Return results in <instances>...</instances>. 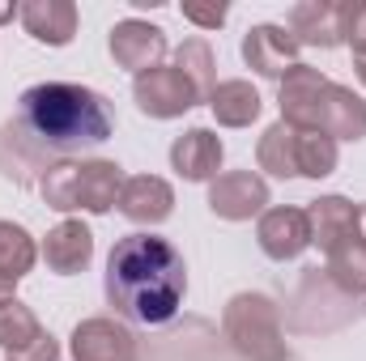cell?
<instances>
[{"instance_id":"1","label":"cell","mask_w":366,"mask_h":361,"mask_svg":"<svg viewBox=\"0 0 366 361\" xmlns=\"http://www.w3.org/2000/svg\"><path fill=\"white\" fill-rule=\"evenodd\" d=\"M115 136V111L90 86L43 81L17 98L9 123H0V175L17 187L39 183L56 162L98 149Z\"/></svg>"},{"instance_id":"2","label":"cell","mask_w":366,"mask_h":361,"mask_svg":"<svg viewBox=\"0 0 366 361\" xmlns=\"http://www.w3.org/2000/svg\"><path fill=\"white\" fill-rule=\"evenodd\" d=\"M102 293L107 306L128 323H171L187 298V264L179 247L158 234H124L107 255Z\"/></svg>"},{"instance_id":"3","label":"cell","mask_w":366,"mask_h":361,"mask_svg":"<svg viewBox=\"0 0 366 361\" xmlns=\"http://www.w3.org/2000/svg\"><path fill=\"white\" fill-rule=\"evenodd\" d=\"M277 106H281V123H290V128L324 132L332 141H362L366 136V102L354 90L328 81L311 64H298L281 77Z\"/></svg>"},{"instance_id":"4","label":"cell","mask_w":366,"mask_h":361,"mask_svg":"<svg viewBox=\"0 0 366 361\" xmlns=\"http://www.w3.org/2000/svg\"><path fill=\"white\" fill-rule=\"evenodd\" d=\"M124 191V171L107 158H73V162H56L43 179H39V195L47 208L56 213H90L102 217L119 204Z\"/></svg>"},{"instance_id":"5","label":"cell","mask_w":366,"mask_h":361,"mask_svg":"<svg viewBox=\"0 0 366 361\" xmlns=\"http://www.w3.org/2000/svg\"><path fill=\"white\" fill-rule=\"evenodd\" d=\"M222 336L243 361H290L281 310L269 293H256V289L234 293L222 310Z\"/></svg>"},{"instance_id":"6","label":"cell","mask_w":366,"mask_h":361,"mask_svg":"<svg viewBox=\"0 0 366 361\" xmlns=\"http://www.w3.org/2000/svg\"><path fill=\"white\" fill-rule=\"evenodd\" d=\"M358 319V298L341 293L324 268H307L298 289H294V302H290V327L298 336H332L341 327H350Z\"/></svg>"},{"instance_id":"7","label":"cell","mask_w":366,"mask_h":361,"mask_svg":"<svg viewBox=\"0 0 366 361\" xmlns=\"http://www.w3.org/2000/svg\"><path fill=\"white\" fill-rule=\"evenodd\" d=\"M69 353H73V361H141V340L124 319L94 315L73 327Z\"/></svg>"},{"instance_id":"8","label":"cell","mask_w":366,"mask_h":361,"mask_svg":"<svg viewBox=\"0 0 366 361\" xmlns=\"http://www.w3.org/2000/svg\"><path fill=\"white\" fill-rule=\"evenodd\" d=\"M132 98H137V111L149 115V119H179L183 111H192L200 98L192 90V81L183 77L175 64H158L149 73H141L132 81Z\"/></svg>"},{"instance_id":"9","label":"cell","mask_w":366,"mask_h":361,"mask_svg":"<svg viewBox=\"0 0 366 361\" xmlns=\"http://www.w3.org/2000/svg\"><path fill=\"white\" fill-rule=\"evenodd\" d=\"M107 47H111V60L119 68H128V73L141 77V73H149V68L162 64V56H167V30L154 26V21H141V17H124V21L111 26Z\"/></svg>"},{"instance_id":"10","label":"cell","mask_w":366,"mask_h":361,"mask_svg":"<svg viewBox=\"0 0 366 361\" xmlns=\"http://www.w3.org/2000/svg\"><path fill=\"white\" fill-rule=\"evenodd\" d=\"M269 204V183L256 171H226L209 183V213L222 221H252Z\"/></svg>"},{"instance_id":"11","label":"cell","mask_w":366,"mask_h":361,"mask_svg":"<svg viewBox=\"0 0 366 361\" xmlns=\"http://www.w3.org/2000/svg\"><path fill=\"white\" fill-rule=\"evenodd\" d=\"M243 60H247V68H256L260 77H273V81H281L290 68L302 64L294 34L285 26H273V21H260L243 34Z\"/></svg>"},{"instance_id":"12","label":"cell","mask_w":366,"mask_h":361,"mask_svg":"<svg viewBox=\"0 0 366 361\" xmlns=\"http://www.w3.org/2000/svg\"><path fill=\"white\" fill-rule=\"evenodd\" d=\"M256 238H260V251L269 260H277V264L298 260L311 247L307 208H264L260 213V225H256Z\"/></svg>"},{"instance_id":"13","label":"cell","mask_w":366,"mask_h":361,"mask_svg":"<svg viewBox=\"0 0 366 361\" xmlns=\"http://www.w3.org/2000/svg\"><path fill=\"white\" fill-rule=\"evenodd\" d=\"M132 225H162L175 213V187L158 175H132L124 179L119 204H115Z\"/></svg>"},{"instance_id":"14","label":"cell","mask_w":366,"mask_h":361,"mask_svg":"<svg viewBox=\"0 0 366 361\" xmlns=\"http://www.w3.org/2000/svg\"><path fill=\"white\" fill-rule=\"evenodd\" d=\"M222 158H226L222 136L209 128H187L171 145V171H179V179L187 183H213L222 171Z\"/></svg>"},{"instance_id":"15","label":"cell","mask_w":366,"mask_h":361,"mask_svg":"<svg viewBox=\"0 0 366 361\" xmlns=\"http://www.w3.org/2000/svg\"><path fill=\"white\" fill-rule=\"evenodd\" d=\"M43 260H47V268L56 272V276H77V272H86L90 260H94L90 225L77 221V217H69V221H60L56 230H47V238H43Z\"/></svg>"},{"instance_id":"16","label":"cell","mask_w":366,"mask_h":361,"mask_svg":"<svg viewBox=\"0 0 366 361\" xmlns=\"http://www.w3.org/2000/svg\"><path fill=\"white\" fill-rule=\"evenodd\" d=\"M298 47H320V51H332L341 47V4L337 0H302L290 9V26Z\"/></svg>"},{"instance_id":"17","label":"cell","mask_w":366,"mask_h":361,"mask_svg":"<svg viewBox=\"0 0 366 361\" xmlns=\"http://www.w3.org/2000/svg\"><path fill=\"white\" fill-rule=\"evenodd\" d=\"M21 26L34 43L69 47L77 39V4L73 0H26L21 4Z\"/></svg>"},{"instance_id":"18","label":"cell","mask_w":366,"mask_h":361,"mask_svg":"<svg viewBox=\"0 0 366 361\" xmlns=\"http://www.w3.org/2000/svg\"><path fill=\"white\" fill-rule=\"evenodd\" d=\"M307 225H311V243L328 255L332 247L358 234V204L345 195H320L307 208Z\"/></svg>"},{"instance_id":"19","label":"cell","mask_w":366,"mask_h":361,"mask_svg":"<svg viewBox=\"0 0 366 361\" xmlns=\"http://www.w3.org/2000/svg\"><path fill=\"white\" fill-rule=\"evenodd\" d=\"M209 111L222 128H252L260 119L264 102H260V90L252 81L234 77V81H217V90L209 98Z\"/></svg>"},{"instance_id":"20","label":"cell","mask_w":366,"mask_h":361,"mask_svg":"<svg viewBox=\"0 0 366 361\" xmlns=\"http://www.w3.org/2000/svg\"><path fill=\"white\" fill-rule=\"evenodd\" d=\"M256 162L273 179H298V128H290L281 119L273 128H264V136L256 145Z\"/></svg>"},{"instance_id":"21","label":"cell","mask_w":366,"mask_h":361,"mask_svg":"<svg viewBox=\"0 0 366 361\" xmlns=\"http://www.w3.org/2000/svg\"><path fill=\"white\" fill-rule=\"evenodd\" d=\"M324 276L341 289V293H350V298H362L366 293V238H345L341 247H332L328 251V264H324Z\"/></svg>"},{"instance_id":"22","label":"cell","mask_w":366,"mask_h":361,"mask_svg":"<svg viewBox=\"0 0 366 361\" xmlns=\"http://www.w3.org/2000/svg\"><path fill=\"white\" fill-rule=\"evenodd\" d=\"M175 68L192 81V90L200 102H209L217 90V73H213V47L204 39H183L175 47Z\"/></svg>"},{"instance_id":"23","label":"cell","mask_w":366,"mask_h":361,"mask_svg":"<svg viewBox=\"0 0 366 361\" xmlns=\"http://www.w3.org/2000/svg\"><path fill=\"white\" fill-rule=\"evenodd\" d=\"M34 260H39L34 238H30L17 221H0V280L17 285L26 272L34 268Z\"/></svg>"},{"instance_id":"24","label":"cell","mask_w":366,"mask_h":361,"mask_svg":"<svg viewBox=\"0 0 366 361\" xmlns=\"http://www.w3.org/2000/svg\"><path fill=\"white\" fill-rule=\"evenodd\" d=\"M39 336H43V323L34 319V310H30L21 298L0 302V349H4V353L30 349Z\"/></svg>"},{"instance_id":"25","label":"cell","mask_w":366,"mask_h":361,"mask_svg":"<svg viewBox=\"0 0 366 361\" xmlns=\"http://www.w3.org/2000/svg\"><path fill=\"white\" fill-rule=\"evenodd\" d=\"M337 162H341V149L332 136L298 128V179H328Z\"/></svg>"},{"instance_id":"26","label":"cell","mask_w":366,"mask_h":361,"mask_svg":"<svg viewBox=\"0 0 366 361\" xmlns=\"http://www.w3.org/2000/svg\"><path fill=\"white\" fill-rule=\"evenodd\" d=\"M341 43L354 47V56H366V0L341 4Z\"/></svg>"},{"instance_id":"27","label":"cell","mask_w":366,"mask_h":361,"mask_svg":"<svg viewBox=\"0 0 366 361\" xmlns=\"http://www.w3.org/2000/svg\"><path fill=\"white\" fill-rule=\"evenodd\" d=\"M226 4H196V0H187L183 4V17L192 21V26H200V30H217L222 21H226Z\"/></svg>"},{"instance_id":"28","label":"cell","mask_w":366,"mask_h":361,"mask_svg":"<svg viewBox=\"0 0 366 361\" xmlns=\"http://www.w3.org/2000/svg\"><path fill=\"white\" fill-rule=\"evenodd\" d=\"M4 361H60V345L51 340V332H43L30 349H17V353H4Z\"/></svg>"},{"instance_id":"29","label":"cell","mask_w":366,"mask_h":361,"mask_svg":"<svg viewBox=\"0 0 366 361\" xmlns=\"http://www.w3.org/2000/svg\"><path fill=\"white\" fill-rule=\"evenodd\" d=\"M13 17H21V9L17 4H0V21H13Z\"/></svg>"},{"instance_id":"30","label":"cell","mask_w":366,"mask_h":361,"mask_svg":"<svg viewBox=\"0 0 366 361\" xmlns=\"http://www.w3.org/2000/svg\"><path fill=\"white\" fill-rule=\"evenodd\" d=\"M354 73H358V81L366 86V56H354Z\"/></svg>"},{"instance_id":"31","label":"cell","mask_w":366,"mask_h":361,"mask_svg":"<svg viewBox=\"0 0 366 361\" xmlns=\"http://www.w3.org/2000/svg\"><path fill=\"white\" fill-rule=\"evenodd\" d=\"M358 238H366V204H358Z\"/></svg>"},{"instance_id":"32","label":"cell","mask_w":366,"mask_h":361,"mask_svg":"<svg viewBox=\"0 0 366 361\" xmlns=\"http://www.w3.org/2000/svg\"><path fill=\"white\" fill-rule=\"evenodd\" d=\"M9 298H13V285H9V280H0V302H9Z\"/></svg>"}]
</instances>
